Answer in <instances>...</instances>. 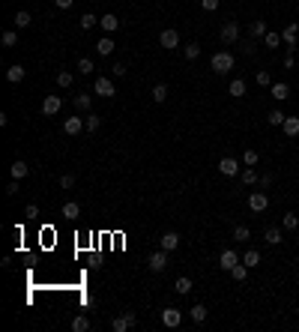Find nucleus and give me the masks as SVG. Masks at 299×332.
<instances>
[{
	"mask_svg": "<svg viewBox=\"0 0 299 332\" xmlns=\"http://www.w3.org/2000/svg\"><path fill=\"white\" fill-rule=\"evenodd\" d=\"M209 66H212L215 75H228V72H234V54L231 51H218V54H212Z\"/></svg>",
	"mask_w": 299,
	"mask_h": 332,
	"instance_id": "obj_1",
	"label": "nucleus"
},
{
	"mask_svg": "<svg viewBox=\"0 0 299 332\" xmlns=\"http://www.w3.org/2000/svg\"><path fill=\"white\" fill-rule=\"evenodd\" d=\"M218 39L224 42V45H237L239 39H242V36H239V24L231 18V21H224L221 24V30H218Z\"/></svg>",
	"mask_w": 299,
	"mask_h": 332,
	"instance_id": "obj_2",
	"label": "nucleus"
},
{
	"mask_svg": "<svg viewBox=\"0 0 299 332\" xmlns=\"http://www.w3.org/2000/svg\"><path fill=\"white\" fill-rule=\"evenodd\" d=\"M147 267H150V272H165L168 270V251L165 248H159V251H153V254H150L147 257Z\"/></svg>",
	"mask_w": 299,
	"mask_h": 332,
	"instance_id": "obj_3",
	"label": "nucleus"
},
{
	"mask_svg": "<svg viewBox=\"0 0 299 332\" xmlns=\"http://www.w3.org/2000/svg\"><path fill=\"white\" fill-rule=\"evenodd\" d=\"M239 261H242V257H239V254L234 251V248H224V251L218 254V267H221L224 272H231V270H234V267H237Z\"/></svg>",
	"mask_w": 299,
	"mask_h": 332,
	"instance_id": "obj_4",
	"label": "nucleus"
},
{
	"mask_svg": "<svg viewBox=\"0 0 299 332\" xmlns=\"http://www.w3.org/2000/svg\"><path fill=\"white\" fill-rule=\"evenodd\" d=\"M267 207H269V195L267 192H251L248 195V210L251 212H264Z\"/></svg>",
	"mask_w": 299,
	"mask_h": 332,
	"instance_id": "obj_5",
	"label": "nucleus"
},
{
	"mask_svg": "<svg viewBox=\"0 0 299 332\" xmlns=\"http://www.w3.org/2000/svg\"><path fill=\"white\" fill-rule=\"evenodd\" d=\"M296 33H299V24L293 21V24H287L284 30H281V42L287 45V54H293L296 51Z\"/></svg>",
	"mask_w": 299,
	"mask_h": 332,
	"instance_id": "obj_6",
	"label": "nucleus"
},
{
	"mask_svg": "<svg viewBox=\"0 0 299 332\" xmlns=\"http://www.w3.org/2000/svg\"><path fill=\"white\" fill-rule=\"evenodd\" d=\"M93 93L96 96H105V99H111V96H117V90H114V81L111 78H96V84H93Z\"/></svg>",
	"mask_w": 299,
	"mask_h": 332,
	"instance_id": "obj_7",
	"label": "nucleus"
},
{
	"mask_svg": "<svg viewBox=\"0 0 299 332\" xmlns=\"http://www.w3.org/2000/svg\"><path fill=\"white\" fill-rule=\"evenodd\" d=\"M159 45H162V48H168V51H171V48H177V45H179V33H177L174 27L162 30V33H159Z\"/></svg>",
	"mask_w": 299,
	"mask_h": 332,
	"instance_id": "obj_8",
	"label": "nucleus"
},
{
	"mask_svg": "<svg viewBox=\"0 0 299 332\" xmlns=\"http://www.w3.org/2000/svg\"><path fill=\"white\" fill-rule=\"evenodd\" d=\"M162 323H165L168 329H177V326L182 323V311H179V308H162Z\"/></svg>",
	"mask_w": 299,
	"mask_h": 332,
	"instance_id": "obj_9",
	"label": "nucleus"
},
{
	"mask_svg": "<svg viewBox=\"0 0 299 332\" xmlns=\"http://www.w3.org/2000/svg\"><path fill=\"white\" fill-rule=\"evenodd\" d=\"M218 174H224V177H237V174H239V162L231 159V156H224V159L218 162Z\"/></svg>",
	"mask_w": 299,
	"mask_h": 332,
	"instance_id": "obj_10",
	"label": "nucleus"
},
{
	"mask_svg": "<svg viewBox=\"0 0 299 332\" xmlns=\"http://www.w3.org/2000/svg\"><path fill=\"white\" fill-rule=\"evenodd\" d=\"M269 96H272L275 102H287V99H290V84H284V81H275V84L269 87Z\"/></svg>",
	"mask_w": 299,
	"mask_h": 332,
	"instance_id": "obj_11",
	"label": "nucleus"
},
{
	"mask_svg": "<svg viewBox=\"0 0 299 332\" xmlns=\"http://www.w3.org/2000/svg\"><path fill=\"white\" fill-rule=\"evenodd\" d=\"M60 105H63L60 96H45V99H42V114H45V117H54L57 111H60Z\"/></svg>",
	"mask_w": 299,
	"mask_h": 332,
	"instance_id": "obj_12",
	"label": "nucleus"
},
{
	"mask_svg": "<svg viewBox=\"0 0 299 332\" xmlns=\"http://www.w3.org/2000/svg\"><path fill=\"white\" fill-rule=\"evenodd\" d=\"M99 27H102V30L111 36V33H117V27H120V18H117L114 12H108V15H102V18H99Z\"/></svg>",
	"mask_w": 299,
	"mask_h": 332,
	"instance_id": "obj_13",
	"label": "nucleus"
},
{
	"mask_svg": "<svg viewBox=\"0 0 299 332\" xmlns=\"http://www.w3.org/2000/svg\"><path fill=\"white\" fill-rule=\"evenodd\" d=\"M267 33H269V27H267V21H264V18H257V21H251V24H248V36H251V39H264Z\"/></svg>",
	"mask_w": 299,
	"mask_h": 332,
	"instance_id": "obj_14",
	"label": "nucleus"
},
{
	"mask_svg": "<svg viewBox=\"0 0 299 332\" xmlns=\"http://www.w3.org/2000/svg\"><path fill=\"white\" fill-rule=\"evenodd\" d=\"M63 132H66V135H81V132H84V120H81V117H66Z\"/></svg>",
	"mask_w": 299,
	"mask_h": 332,
	"instance_id": "obj_15",
	"label": "nucleus"
},
{
	"mask_svg": "<svg viewBox=\"0 0 299 332\" xmlns=\"http://www.w3.org/2000/svg\"><path fill=\"white\" fill-rule=\"evenodd\" d=\"M162 248H165V251L179 248V234H177V231H165V234H162Z\"/></svg>",
	"mask_w": 299,
	"mask_h": 332,
	"instance_id": "obj_16",
	"label": "nucleus"
},
{
	"mask_svg": "<svg viewBox=\"0 0 299 332\" xmlns=\"http://www.w3.org/2000/svg\"><path fill=\"white\" fill-rule=\"evenodd\" d=\"M192 287H195V284H192V278H189V275H179V278L174 281V290L179 293V297H189Z\"/></svg>",
	"mask_w": 299,
	"mask_h": 332,
	"instance_id": "obj_17",
	"label": "nucleus"
},
{
	"mask_svg": "<svg viewBox=\"0 0 299 332\" xmlns=\"http://www.w3.org/2000/svg\"><path fill=\"white\" fill-rule=\"evenodd\" d=\"M260 261H264V257H260V251H257V248H248V251L242 254V264H245L248 270H257V267H260Z\"/></svg>",
	"mask_w": 299,
	"mask_h": 332,
	"instance_id": "obj_18",
	"label": "nucleus"
},
{
	"mask_svg": "<svg viewBox=\"0 0 299 332\" xmlns=\"http://www.w3.org/2000/svg\"><path fill=\"white\" fill-rule=\"evenodd\" d=\"M24 75H27V72H24V66H18V63L6 69V81H9V84H21V81H24Z\"/></svg>",
	"mask_w": 299,
	"mask_h": 332,
	"instance_id": "obj_19",
	"label": "nucleus"
},
{
	"mask_svg": "<svg viewBox=\"0 0 299 332\" xmlns=\"http://www.w3.org/2000/svg\"><path fill=\"white\" fill-rule=\"evenodd\" d=\"M245 90H248V84H245L242 78H234V81L228 84V93H231L234 99H242V96H245Z\"/></svg>",
	"mask_w": 299,
	"mask_h": 332,
	"instance_id": "obj_20",
	"label": "nucleus"
},
{
	"mask_svg": "<svg viewBox=\"0 0 299 332\" xmlns=\"http://www.w3.org/2000/svg\"><path fill=\"white\" fill-rule=\"evenodd\" d=\"M96 51L102 57H111V54H114V39H111V36H102V39L96 42Z\"/></svg>",
	"mask_w": 299,
	"mask_h": 332,
	"instance_id": "obj_21",
	"label": "nucleus"
},
{
	"mask_svg": "<svg viewBox=\"0 0 299 332\" xmlns=\"http://www.w3.org/2000/svg\"><path fill=\"white\" fill-rule=\"evenodd\" d=\"M60 212H63L66 218H78V215H81V204H78V201H66Z\"/></svg>",
	"mask_w": 299,
	"mask_h": 332,
	"instance_id": "obj_22",
	"label": "nucleus"
},
{
	"mask_svg": "<svg viewBox=\"0 0 299 332\" xmlns=\"http://www.w3.org/2000/svg\"><path fill=\"white\" fill-rule=\"evenodd\" d=\"M9 174H12V180H24L27 174H30V168H27V162H12V168H9Z\"/></svg>",
	"mask_w": 299,
	"mask_h": 332,
	"instance_id": "obj_23",
	"label": "nucleus"
},
{
	"mask_svg": "<svg viewBox=\"0 0 299 332\" xmlns=\"http://www.w3.org/2000/svg\"><path fill=\"white\" fill-rule=\"evenodd\" d=\"M239 180L245 182V186H254V182L260 180V177H257V168H248V165H245V168L239 171Z\"/></svg>",
	"mask_w": 299,
	"mask_h": 332,
	"instance_id": "obj_24",
	"label": "nucleus"
},
{
	"mask_svg": "<svg viewBox=\"0 0 299 332\" xmlns=\"http://www.w3.org/2000/svg\"><path fill=\"white\" fill-rule=\"evenodd\" d=\"M237 48H239L242 54H248V57H251V54L257 51V39H251V36H245V39H239V42H237Z\"/></svg>",
	"mask_w": 299,
	"mask_h": 332,
	"instance_id": "obj_25",
	"label": "nucleus"
},
{
	"mask_svg": "<svg viewBox=\"0 0 299 332\" xmlns=\"http://www.w3.org/2000/svg\"><path fill=\"white\" fill-rule=\"evenodd\" d=\"M281 228H284V231H296V228H299V215H296V212H284V215H281Z\"/></svg>",
	"mask_w": 299,
	"mask_h": 332,
	"instance_id": "obj_26",
	"label": "nucleus"
},
{
	"mask_svg": "<svg viewBox=\"0 0 299 332\" xmlns=\"http://www.w3.org/2000/svg\"><path fill=\"white\" fill-rule=\"evenodd\" d=\"M12 21H15V27H18V30H24V27H30V21H33V15H30L27 9H18Z\"/></svg>",
	"mask_w": 299,
	"mask_h": 332,
	"instance_id": "obj_27",
	"label": "nucleus"
},
{
	"mask_svg": "<svg viewBox=\"0 0 299 332\" xmlns=\"http://www.w3.org/2000/svg\"><path fill=\"white\" fill-rule=\"evenodd\" d=\"M264 240H267L269 245H281V242H284V240H281V228H275V225H272V228H267Z\"/></svg>",
	"mask_w": 299,
	"mask_h": 332,
	"instance_id": "obj_28",
	"label": "nucleus"
},
{
	"mask_svg": "<svg viewBox=\"0 0 299 332\" xmlns=\"http://www.w3.org/2000/svg\"><path fill=\"white\" fill-rule=\"evenodd\" d=\"M281 129H284V135H287V138H296V135H299V117H287Z\"/></svg>",
	"mask_w": 299,
	"mask_h": 332,
	"instance_id": "obj_29",
	"label": "nucleus"
},
{
	"mask_svg": "<svg viewBox=\"0 0 299 332\" xmlns=\"http://www.w3.org/2000/svg\"><path fill=\"white\" fill-rule=\"evenodd\" d=\"M78 27H81V30H93V27H99V18H96L93 12H84L81 21H78Z\"/></svg>",
	"mask_w": 299,
	"mask_h": 332,
	"instance_id": "obj_30",
	"label": "nucleus"
},
{
	"mask_svg": "<svg viewBox=\"0 0 299 332\" xmlns=\"http://www.w3.org/2000/svg\"><path fill=\"white\" fill-rule=\"evenodd\" d=\"M251 240V231L245 225H234V242H248Z\"/></svg>",
	"mask_w": 299,
	"mask_h": 332,
	"instance_id": "obj_31",
	"label": "nucleus"
},
{
	"mask_svg": "<svg viewBox=\"0 0 299 332\" xmlns=\"http://www.w3.org/2000/svg\"><path fill=\"white\" fill-rule=\"evenodd\" d=\"M284 120H287V114H284V111H269V114H267V123L269 126H284Z\"/></svg>",
	"mask_w": 299,
	"mask_h": 332,
	"instance_id": "obj_32",
	"label": "nucleus"
},
{
	"mask_svg": "<svg viewBox=\"0 0 299 332\" xmlns=\"http://www.w3.org/2000/svg\"><path fill=\"white\" fill-rule=\"evenodd\" d=\"M72 332H90V317L78 314V317L72 320Z\"/></svg>",
	"mask_w": 299,
	"mask_h": 332,
	"instance_id": "obj_33",
	"label": "nucleus"
},
{
	"mask_svg": "<svg viewBox=\"0 0 299 332\" xmlns=\"http://www.w3.org/2000/svg\"><path fill=\"white\" fill-rule=\"evenodd\" d=\"M90 105H93L90 93H78V96H75V108H78V111H90Z\"/></svg>",
	"mask_w": 299,
	"mask_h": 332,
	"instance_id": "obj_34",
	"label": "nucleus"
},
{
	"mask_svg": "<svg viewBox=\"0 0 299 332\" xmlns=\"http://www.w3.org/2000/svg\"><path fill=\"white\" fill-rule=\"evenodd\" d=\"M189 314H192V320H195V323H204V320H207V305H201V302H198V305H192V308H189Z\"/></svg>",
	"mask_w": 299,
	"mask_h": 332,
	"instance_id": "obj_35",
	"label": "nucleus"
},
{
	"mask_svg": "<svg viewBox=\"0 0 299 332\" xmlns=\"http://www.w3.org/2000/svg\"><path fill=\"white\" fill-rule=\"evenodd\" d=\"M111 329H114V332H126V329H129V320H126V314L111 317Z\"/></svg>",
	"mask_w": 299,
	"mask_h": 332,
	"instance_id": "obj_36",
	"label": "nucleus"
},
{
	"mask_svg": "<svg viewBox=\"0 0 299 332\" xmlns=\"http://www.w3.org/2000/svg\"><path fill=\"white\" fill-rule=\"evenodd\" d=\"M99 126H102V117L90 111V117H84V129H87V132H96Z\"/></svg>",
	"mask_w": 299,
	"mask_h": 332,
	"instance_id": "obj_37",
	"label": "nucleus"
},
{
	"mask_svg": "<svg viewBox=\"0 0 299 332\" xmlns=\"http://www.w3.org/2000/svg\"><path fill=\"white\" fill-rule=\"evenodd\" d=\"M264 45H267V48H278V45H281V33L269 30V33L264 36Z\"/></svg>",
	"mask_w": 299,
	"mask_h": 332,
	"instance_id": "obj_38",
	"label": "nucleus"
},
{
	"mask_svg": "<svg viewBox=\"0 0 299 332\" xmlns=\"http://www.w3.org/2000/svg\"><path fill=\"white\" fill-rule=\"evenodd\" d=\"M231 275H234V281H245V278H248V267H245V264L239 261V264H237V267L231 270Z\"/></svg>",
	"mask_w": 299,
	"mask_h": 332,
	"instance_id": "obj_39",
	"label": "nucleus"
},
{
	"mask_svg": "<svg viewBox=\"0 0 299 332\" xmlns=\"http://www.w3.org/2000/svg\"><path fill=\"white\" fill-rule=\"evenodd\" d=\"M78 72H81V75H90V72H96V63L90 57H81L78 60Z\"/></svg>",
	"mask_w": 299,
	"mask_h": 332,
	"instance_id": "obj_40",
	"label": "nucleus"
},
{
	"mask_svg": "<svg viewBox=\"0 0 299 332\" xmlns=\"http://www.w3.org/2000/svg\"><path fill=\"white\" fill-rule=\"evenodd\" d=\"M72 81H75L72 72H66V69H60V72H57V84H60V87H72Z\"/></svg>",
	"mask_w": 299,
	"mask_h": 332,
	"instance_id": "obj_41",
	"label": "nucleus"
},
{
	"mask_svg": "<svg viewBox=\"0 0 299 332\" xmlns=\"http://www.w3.org/2000/svg\"><path fill=\"white\" fill-rule=\"evenodd\" d=\"M0 42H3L6 48H15V45H18V33H15V30H6V33H3V39H0Z\"/></svg>",
	"mask_w": 299,
	"mask_h": 332,
	"instance_id": "obj_42",
	"label": "nucleus"
},
{
	"mask_svg": "<svg viewBox=\"0 0 299 332\" xmlns=\"http://www.w3.org/2000/svg\"><path fill=\"white\" fill-rule=\"evenodd\" d=\"M165 99H168V87H165V84H156V87H153V102L162 105Z\"/></svg>",
	"mask_w": 299,
	"mask_h": 332,
	"instance_id": "obj_43",
	"label": "nucleus"
},
{
	"mask_svg": "<svg viewBox=\"0 0 299 332\" xmlns=\"http://www.w3.org/2000/svg\"><path fill=\"white\" fill-rule=\"evenodd\" d=\"M198 57H201V45L189 42V45H185V60H198Z\"/></svg>",
	"mask_w": 299,
	"mask_h": 332,
	"instance_id": "obj_44",
	"label": "nucleus"
},
{
	"mask_svg": "<svg viewBox=\"0 0 299 332\" xmlns=\"http://www.w3.org/2000/svg\"><path fill=\"white\" fill-rule=\"evenodd\" d=\"M257 159H260V156H257V150H245V153H242V162H245L248 168H254V165H257Z\"/></svg>",
	"mask_w": 299,
	"mask_h": 332,
	"instance_id": "obj_45",
	"label": "nucleus"
},
{
	"mask_svg": "<svg viewBox=\"0 0 299 332\" xmlns=\"http://www.w3.org/2000/svg\"><path fill=\"white\" fill-rule=\"evenodd\" d=\"M272 182H275V177H272V174H264V177L257 180V186H260V189L267 192V189H272Z\"/></svg>",
	"mask_w": 299,
	"mask_h": 332,
	"instance_id": "obj_46",
	"label": "nucleus"
},
{
	"mask_svg": "<svg viewBox=\"0 0 299 332\" xmlns=\"http://www.w3.org/2000/svg\"><path fill=\"white\" fill-rule=\"evenodd\" d=\"M75 186V174H63L60 177V189H72Z\"/></svg>",
	"mask_w": 299,
	"mask_h": 332,
	"instance_id": "obj_47",
	"label": "nucleus"
},
{
	"mask_svg": "<svg viewBox=\"0 0 299 332\" xmlns=\"http://www.w3.org/2000/svg\"><path fill=\"white\" fill-rule=\"evenodd\" d=\"M24 215H27L30 221H33V218H39V207H36V204H27V207H24Z\"/></svg>",
	"mask_w": 299,
	"mask_h": 332,
	"instance_id": "obj_48",
	"label": "nucleus"
},
{
	"mask_svg": "<svg viewBox=\"0 0 299 332\" xmlns=\"http://www.w3.org/2000/svg\"><path fill=\"white\" fill-rule=\"evenodd\" d=\"M257 84H260V87H272V78H269V72H257Z\"/></svg>",
	"mask_w": 299,
	"mask_h": 332,
	"instance_id": "obj_49",
	"label": "nucleus"
},
{
	"mask_svg": "<svg viewBox=\"0 0 299 332\" xmlns=\"http://www.w3.org/2000/svg\"><path fill=\"white\" fill-rule=\"evenodd\" d=\"M218 3H221V0H201V9H207V12H215V9H218Z\"/></svg>",
	"mask_w": 299,
	"mask_h": 332,
	"instance_id": "obj_50",
	"label": "nucleus"
},
{
	"mask_svg": "<svg viewBox=\"0 0 299 332\" xmlns=\"http://www.w3.org/2000/svg\"><path fill=\"white\" fill-rule=\"evenodd\" d=\"M111 72H114V78H123L126 75V63H114V69H111Z\"/></svg>",
	"mask_w": 299,
	"mask_h": 332,
	"instance_id": "obj_51",
	"label": "nucleus"
},
{
	"mask_svg": "<svg viewBox=\"0 0 299 332\" xmlns=\"http://www.w3.org/2000/svg\"><path fill=\"white\" fill-rule=\"evenodd\" d=\"M54 6H57V9H72L75 0H54Z\"/></svg>",
	"mask_w": 299,
	"mask_h": 332,
	"instance_id": "obj_52",
	"label": "nucleus"
},
{
	"mask_svg": "<svg viewBox=\"0 0 299 332\" xmlns=\"http://www.w3.org/2000/svg\"><path fill=\"white\" fill-rule=\"evenodd\" d=\"M6 195H9V198H12V195H18V180H12L9 186H6Z\"/></svg>",
	"mask_w": 299,
	"mask_h": 332,
	"instance_id": "obj_53",
	"label": "nucleus"
},
{
	"mask_svg": "<svg viewBox=\"0 0 299 332\" xmlns=\"http://www.w3.org/2000/svg\"><path fill=\"white\" fill-rule=\"evenodd\" d=\"M126 320H129V326H138V314L135 311H126Z\"/></svg>",
	"mask_w": 299,
	"mask_h": 332,
	"instance_id": "obj_54",
	"label": "nucleus"
},
{
	"mask_svg": "<svg viewBox=\"0 0 299 332\" xmlns=\"http://www.w3.org/2000/svg\"><path fill=\"white\" fill-rule=\"evenodd\" d=\"M296 281H299V272H296Z\"/></svg>",
	"mask_w": 299,
	"mask_h": 332,
	"instance_id": "obj_55",
	"label": "nucleus"
},
{
	"mask_svg": "<svg viewBox=\"0 0 299 332\" xmlns=\"http://www.w3.org/2000/svg\"><path fill=\"white\" fill-rule=\"evenodd\" d=\"M296 3H299V0H296Z\"/></svg>",
	"mask_w": 299,
	"mask_h": 332,
	"instance_id": "obj_56",
	"label": "nucleus"
}]
</instances>
